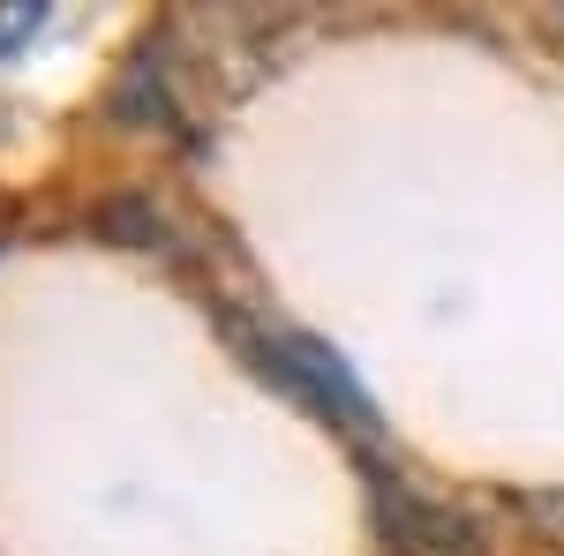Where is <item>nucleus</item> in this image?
Masks as SVG:
<instances>
[{
	"instance_id": "f257e3e1",
	"label": "nucleus",
	"mask_w": 564,
	"mask_h": 556,
	"mask_svg": "<svg viewBox=\"0 0 564 556\" xmlns=\"http://www.w3.org/2000/svg\"><path fill=\"white\" fill-rule=\"evenodd\" d=\"M271 361V377L279 384H294L316 406V414H332V422H347V436H377V406H369V391L347 377V361L332 353L324 339H308V331H294V339H279V353H263Z\"/></svg>"
},
{
	"instance_id": "f03ea898",
	"label": "nucleus",
	"mask_w": 564,
	"mask_h": 556,
	"mask_svg": "<svg viewBox=\"0 0 564 556\" xmlns=\"http://www.w3.org/2000/svg\"><path fill=\"white\" fill-rule=\"evenodd\" d=\"M45 23L39 0H0V53H15V45H31Z\"/></svg>"
}]
</instances>
